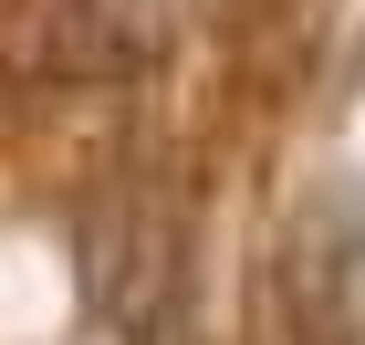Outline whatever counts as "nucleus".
Wrapping results in <instances>:
<instances>
[{"instance_id":"1","label":"nucleus","mask_w":365,"mask_h":345,"mask_svg":"<svg viewBox=\"0 0 365 345\" xmlns=\"http://www.w3.org/2000/svg\"><path fill=\"white\" fill-rule=\"evenodd\" d=\"M94 293H105V314L136 345H168L178 335V230L157 209H136V241H115L94 261Z\"/></svg>"},{"instance_id":"2","label":"nucleus","mask_w":365,"mask_h":345,"mask_svg":"<svg viewBox=\"0 0 365 345\" xmlns=\"http://www.w3.org/2000/svg\"><path fill=\"white\" fill-rule=\"evenodd\" d=\"M157 11L168 0H73V53L105 63V74H136L157 53Z\"/></svg>"}]
</instances>
